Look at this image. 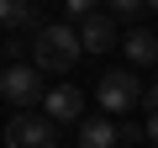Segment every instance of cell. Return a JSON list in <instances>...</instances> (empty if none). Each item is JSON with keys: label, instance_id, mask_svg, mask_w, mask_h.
I'll return each mask as SVG.
<instances>
[{"label": "cell", "instance_id": "3957f363", "mask_svg": "<svg viewBox=\"0 0 158 148\" xmlns=\"http://www.w3.org/2000/svg\"><path fill=\"white\" fill-rule=\"evenodd\" d=\"M6 148H58V127L42 111H16L6 122Z\"/></svg>", "mask_w": 158, "mask_h": 148}, {"label": "cell", "instance_id": "8992f818", "mask_svg": "<svg viewBox=\"0 0 158 148\" xmlns=\"http://www.w3.org/2000/svg\"><path fill=\"white\" fill-rule=\"evenodd\" d=\"M74 32H79V53H95V58H100V53H111V48L121 42V27H116V21L106 16V11L85 16V21H79Z\"/></svg>", "mask_w": 158, "mask_h": 148}, {"label": "cell", "instance_id": "52a82bcc", "mask_svg": "<svg viewBox=\"0 0 158 148\" xmlns=\"http://www.w3.org/2000/svg\"><path fill=\"white\" fill-rule=\"evenodd\" d=\"M121 53H127V63L148 69V63H158V37H153L148 27H132V32L121 37Z\"/></svg>", "mask_w": 158, "mask_h": 148}, {"label": "cell", "instance_id": "6da1fadb", "mask_svg": "<svg viewBox=\"0 0 158 148\" xmlns=\"http://www.w3.org/2000/svg\"><path fill=\"white\" fill-rule=\"evenodd\" d=\"M79 63V32L69 21H42L32 32V69L37 74H69Z\"/></svg>", "mask_w": 158, "mask_h": 148}, {"label": "cell", "instance_id": "277c9868", "mask_svg": "<svg viewBox=\"0 0 158 148\" xmlns=\"http://www.w3.org/2000/svg\"><path fill=\"white\" fill-rule=\"evenodd\" d=\"M0 95H6L11 106H21V111L42 106V74L32 63H6L0 69Z\"/></svg>", "mask_w": 158, "mask_h": 148}, {"label": "cell", "instance_id": "9c48e42d", "mask_svg": "<svg viewBox=\"0 0 158 148\" xmlns=\"http://www.w3.org/2000/svg\"><path fill=\"white\" fill-rule=\"evenodd\" d=\"M79 148H116V127L106 116H85L79 122Z\"/></svg>", "mask_w": 158, "mask_h": 148}, {"label": "cell", "instance_id": "4fadbf2b", "mask_svg": "<svg viewBox=\"0 0 158 148\" xmlns=\"http://www.w3.org/2000/svg\"><path fill=\"white\" fill-rule=\"evenodd\" d=\"M116 143H142V127H137V122H121V127H116Z\"/></svg>", "mask_w": 158, "mask_h": 148}, {"label": "cell", "instance_id": "8fae6325", "mask_svg": "<svg viewBox=\"0 0 158 148\" xmlns=\"http://www.w3.org/2000/svg\"><path fill=\"white\" fill-rule=\"evenodd\" d=\"M0 53H6V63H21L32 53V42H21V32H6V48H0Z\"/></svg>", "mask_w": 158, "mask_h": 148}, {"label": "cell", "instance_id": "7a4b0ae2", "mask_svg": "<svg viewBox=\"0 0 158 148\" xmlns=\"http://www.w3.org/2000/svg\"><path fill=\"white\" fill-rule=\"evenodd\" d=\"M137 106H142V80H137V69H106V74H100V111L132 116Z\"/></svg>", "mask_w": 158, "mask_h": 148}, {"label": "cell", "instance_id": "30bf717a", "mask_svg": "<svg viewBox=\"0 0 158 148\" xmlns=\"http://www.w3.org/2000/svg\"><path fill=\"white\" fill-rule=\"evenodd\" d=\"M100 11H106V16L121 27V21H137V16H142V0H106Z\"/></svg>", "mask_w": 158, "mask_h": 148}, {"label": "cell", "instance_id": "9a60e30c", "mask_svg": "<svg viewBox=\"0 0 158 148\" xmlns=\"http://www.w3.org/2000/svg\"><path fill=\"white\" fill-rule=\"evenodd\" d=\"M142 106H148V111H158V80H153V85H142Z\"/></svg>", "mask_w": 158, "mask_h": 148}, {"label": "cell", "instance_id": "2e32d148", "mask_svg": "<svg viewBox=\"0 0 158 148\" xmlns=\"http://www.w3.org/2000/svg\"><path fill=\"white\" fill-rule=\"evenodd\" d=\"M142 11H153V16H158V0H142Z\"/></svg>", "mask_w": 158, "mask_h": 148}, {"label": "cell", "instance_id": "5bb4252c", "mask_svg": "<svg viewBox=\"0 0 158 148\" xmlns=\"http://www.w3.org/2000/svg\"><path fill=\"white\" fill-rule=\"evenodd\" d=\"M142 143L158 148V111H148V122H142Z\"/></svg>", "mask_w": 158, "mask_h": 148}, {"label": "cell", "instance_id": "5b68a950", "mask_svg": "<svg viewBox=\"0 0 158 148\" xmlns=\"http://www.w3.org/2000/svg\"><path fill=\"white\" fill-rule=\"evenodd\" d=\"M42 116H48L53 127L85 122V90H79V85H53V90H42Z\"/></svg>", "mask_w": 158, "mask_h": 148}, {"label": "cell", "instance_id": "7c38bea8", "mask_svg": "<svg viewBox=\"0 0 158 148\" xmlns=\"http://www.w3.org/2000/svg\"><path fill=\"white\" fill-rule=\"evenodd\" d=\"M106 6V0H63V11H69V21H85V16H95Z\"/></svg>", "mask_w": 158, "mask_h": 148}, {"label": "cell", "instance_id": "ba28073f", "mask_svg": "<svg viewBox=\"0 0 158 148\" xmlns=\"http://www.w3.org/2000/svg\"><path fill=\"white\" fill-rule=\"evenodd\" d=\"M0 27L6 32H27V27H42V21H37L32 0H0Z\"/></svg>", "mask_w": 158, "mask_h": 148}]
</instances>
